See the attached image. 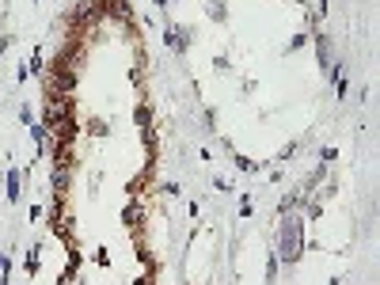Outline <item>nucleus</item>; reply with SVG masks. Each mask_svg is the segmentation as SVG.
Instances as JSON below:
<instances>
[{
	"label": "nucleus",
	"instance_id": "7ed1b4c3",
	"mask_svg": "<svg viewBox=\"0 0 380 285\" xmlns=\"http://www.w3.org/2000/svg\"><path fill=\"white\" fill-rule=\"evenodd\" d=\"M205 12H209V19H217V23H221L224 16H228V12H224V4H221V0H217V4H209Z\"/></svg>",
	"mask_w": 380,
	"mask_h": 285
},
{
	"label": "nucleus",
	"instance_id": "20e7f679",
	"mask_svg": "<svg viewBox=\"0 0 380 285\" xmlns=\"http://www.w3.org/2000/svg\"><path fill=\"white\" fill-rule=\"evenodd\" d=\"M126 220H130V228H141V209H126Z\"/></svg>",
	"mask_w": 380,
	"mask_h": 285
},
{
	"label": "nucleus",
	"instance_id": "9d476101",
	"mask_svg": "<svg viewBox=\"0 0 380 285\" xmlns=\"http://www.w3.org/2000/svg\"><path fill=\"white\" fill-rule=\"evenodd\" d=\"M4 50H8V38H0V53H4Z\"/></svg>",
	"mask_w": 380,
	"mask_h": 285
},
{
	"label": "nucleus",
	"instance_id": "39448f33",
	"mask_svg": "<svg viewBox=\"0 0 380 285\" xmlns=\"http://www.w3.org/2000/svg\"><path fill=\"white\" fill-rule=\"evenodd\" d=\"M236 168H240V171H255V160H247V156H236Z\"/></svg>",
	"mask_w": 380,
	"mask_h": 285
},
{
	"label": "nucleus",
	"instance_id": "0eeeda50",
	"mask_svg": "<svg viewBox=\"0 0 380 285\" xmlns=\"http://www.w3.org/2000/svg\"><path fill=\"white\" fill-rule=\"evenodd\" d=\"M293 152H297V141H293V145H285V149L278 152V160H293Z\"/></svg>",
	"mask_w": 380,
	"mask_h": 285
},
{
	"label": "nucleus",
	"instance_id": "1a4fd4ad",
	"mask_svg": "<svg viewBox=\"0 0 380 285\" xmlns=\"http://www.w3.org/2000/svg\"><path fill=\"white\" fill-rule=\"evenodd\" d=\"M266 278H270V282H274V278H278V259H274V255H270V266H266Z\"/></svg>",
	"mask_w": 380,
	"mask_h": 285
},
{
	"label": "nucleus",
	"instance_id": "f03ea898",
	"mask_svg": "<svg viewBox=\"0 0 380 285\" xmlns=\"http://www.w3.org/2000/svg\"><path fill=\"white\" fill-rule=\"evenodd\" d=\"M19 171H12V175H8V201H19Z\"/></svg>",
	"mask_w": 380,
	"mask_h": 285
},
{
	"label": "nucleus",
	"instance_id": "f257e3e1",
	"mask_svg": "<svg viewBox=\"0 0 380 285\" xmlns=\"http://www.w3.org/2000/svg\"><path fill=\"white\" fill-rule=\"evenodd\" d=\"M107 12L118 16V19H130V4L126 0H107Z\"/></svg>",
	"mask_w": 380,
	"mask_h": 285
},
{
	"label": "nucleus",
	"instance_id": "423d86ee",
	"mask_svg": "<svg viewBox=\"0 0 380 285\" xmlns=\"http://www.w3.org/2000/svg\"><path fill=\"white\" fill-rule=\"evenodd\" d=\"M88 130L95 133V137H107V122H88Z\"/></svg>",
	"mask_w": 380,
	"mask_h": 285
},
{
	"label": "nucleus",
	"instance_id": "6e6552de",
	"mask_svg": "<svg viewBox=\"0 0 380 285\" xmlns=\"http://www.w3.org/2000/svg\"><path fill=\"white\" fill-rule=\"evenodd\" d=\"M8 270H12V259H8V255H0V278H8Z\"/></svg>",
	"mask_w": 380,
	"mask_h": 285
}]
</instances>
